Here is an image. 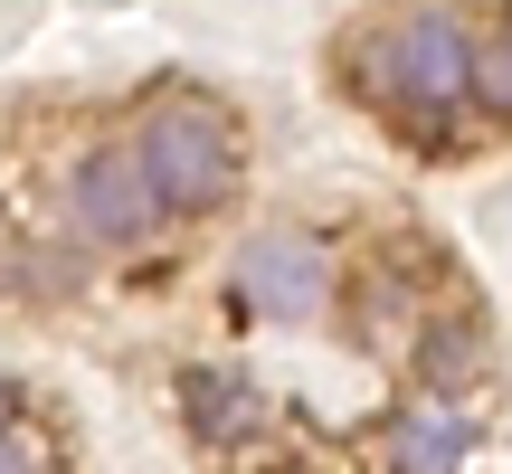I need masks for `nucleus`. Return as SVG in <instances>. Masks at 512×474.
<instances>
[{
	"label": "nucleus",
	"instance_id": "f257e3e1",
	"mask_svg": "<svg viewBox=\"0 0 512 474\" xmlns=\"http://www.w3.org/2000/svg\"><path fill=\"white\" fill-rule=\"evenodd\" d=\"M342 95L361 114H380L399 143L418 152H456V124L475 114V29L456 10H399L342 38Z\"/></svg>",
	"mask_w": 512,
	"mask_h": 474
},
{
	"label": "nucleus",
	"instance_id": "f03ea898",
	"mask_svg": "<svg viewBox=\"0 0 512 474\" xmlns=\"http://www.w3.org/2000/svg\"><path fill=\"white\" fill-rule=\"evenodd\" d=\"M124 152H133V171H143L152 209L181 219V228L238 209V190H247V124H238V105L209 95V86H152L143 105H133V124H124Z\"/></svg>",
	"mask_w": 512,
	"mask_h": 474
},
{
	"label": "nucleus",
	"instance_id": "7ed1b4c3",
	"mask_svg": "<svg viewBox=\"0 0 512 474\" xmlns=\"http://www.w3.org/2000/svg\"><path fill=\"white\" fill-rule=\"evenodd\" d=\"M332 285H342V266H332L323 228L304 219H256L228 256V304L247 323H313V313H332Z\"/></svg>",
	"mask_w": 512,
	"mask_h": 474
},
{
	"label": "nucleus",
	"instance_id": "20e7f679",
	"mask_svg": "<svg viewBox=\"0 0 512 474\" xmlns=\"http://www.w3.org/2000/svg\"><path fill=\"white\" fill-rule=\"evenodd\" d=\"M57 219H67V237H76V247H95V256L152 247L162 209H152V190H143V171H133L124 133H95V143L57 171Z\"/></svg>",
	"mask_w": 512,
	"mask_h": 474
},
{
	"label": "nucleus",
	"instance_id": "39448f33",
	"mask_svg": "<svg viewBox=\"0 0 512 474\" xmlns=\"http://www.w3.org/2000/svg\"><path fill=\"white\" fill-rule=\"evenodd\" d=\"M171 408H181V437L200 446L209 465H238L275 427V399L256 389V370H228V361H190L181 380H171Z\"/></svg>",
	"mask_w": 512,
	"mask_h": 474
},
{
	"label": "nucleus",
	"instance_id": "423d86ee",
	"mask_svg": "<svg viewBox=\"0 0 512 474\" xmlns=\"http://www.w3.org/2000/svg\"><path fill=\"white\" fill-rule=\"evenodd\" d=\"M332 313H342V332L361 351H380V361H408V342L427 332V294H418V275H408V247H380V256H361V266L332 285Z\"/></svg>",
	"mask_w": 512,
	"mask_h": 474
},
{
	"label": "nucleus",
	"instance_id": "0eeeda50",
	"mask_svg": "<svg viewBox=\"0 0 512 474\" xmlns=\"http://www.w3.org/2000/svg\"><path fill=\"white\" fill-rule=\"evenodd\" d=\"M484 370H494V332H484V313L475 304H437V313H427V332L408 342V399L465 408L484 389Z\"/></svg>",
	"mask_w": 512,
	"mask_h": 474
},
{
	"label": "nucleus",
	"instance_id": "6e6552de",
	"mask_svg": "<svg viewBox=\"0 0 512 474\" xmlns=\"http://www.w3.org/2000/svg\"><path fill=\"white\" fill-rule=\"evenodd\" d=\"M370 456H380V474H465L475 418L446 408V399H399L380 427H370Z\"/></svg>",
	"mask_w": 512,
	"mask_h": 474
},
{
	"label": "nucleus",
	"instance_id": "1a4fd4ad",
	"mask_svg": "<svg viewBox=\"0 0 512 474\" xmlns=\"http://www.w3.org/2000/svg\"><path fill=\"white\" fill-rule=\"evenodd\" d=\"M475 114L484 124H512V10L475 29Z\"/></svg>",
	"mask_w": 512,
	"mask_h": 474
},
{
	"label": "nucleus",
	"instance_id": "9d476101",
	"mask_svg": "<svg viewBox=\"0 0 512 474\" xmlns=\"http://www.w3.org/2000/svg\"><path fill=\"white\" fill-rule=\"evenodd\" d=\"M0 474H76V465H67V446H57V427L19 418L10 437H0Z\"/></svg>",
	"mask_w": 512,
	"mask_h": 474
},
{
	"label": "nucleus",
	"instance_id": "9b49d317",
	"mask_svg": "<svg viewBox=\"0 0 512 474\" xmlns=\"http://www.w3.org/2000/svg\"><path fill=\"white\" fill-rule=\"evenodd\" d=\"M19 418H29V389H19V380H10V370H0V437H10V427H19Z\"/></svg>",
	"mask_w": 512,
	"mask_h": 474
}]
</instances>
